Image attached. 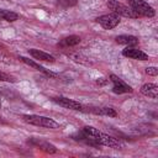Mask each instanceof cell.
I'll return each instance as SVG.
<instances>
[{
    "mask_svg": "<svg viewBox=\"0 0 158 158\" xmlns=\"http://www.w3.org/2000/svg\"><path fill=\"white\" fill-rule=\"evenodd\" d=\"M19 19V15L11 10H4V9H0V20H4V21H7V22H14Z\"/></svg>",
    "mask_w": 158,
    "mask_h": 158,
    "instance_id": "16",
    "label": "cell"
},
{
    "mask_svg": "<svg viewBox=\"0 0 158 158\" xmlns=\"http://www.w3.org/2000/svg\"><path fill=\"white\" fill-rule=\"evenodd\" d=\"M72 58H73V60H74V62L80 63V64H85V65H91V64H93V62H91L88 57H84L83 54H79V53L73 54V56H72Z\"/></svg>",
    "mask_w": 158,
    "mask_h": 158,
    "instance_id": "17",
    "label": "cell"
},
{
    "mask_svg": "<svg viewBox=\"0 0 158 158\" xmlns=\"http://www.w3.org/2000/svg\"><path fill=\"white\" fill-rule=\"evenodd\" d=\"M77 4H78V0H59V1H58V5H60V6L64 7V9L75 6Z\"/></svg>",
    "mask_w": 158,
    "mask_h": 158,
    "instance_id": "18",
    "label": "cell"
},
{
    "mask_svg": "<svg viewBox=\"0 0 158 158\" xmlns=\"http://www.w3.org/2000/svg\"><path fill=\"white\" fill-rule=\"evenodd\" d=\"M81 132L89 137L93 142H95L96 146H106L109 148H122V143L120 141H117L115 137L109 136L101 131H99L98 128L93 127V126H85L83 127Z\"/></svg>",
    "mask_w": 158,
    "mask_h": 158,
    "instance_id": "1",
    "label": "cell"
},
{
    "mask_svg": "<svg viewBox=\"0 0 158 158\" xmlns=\"http://www.w3.org/2000/svg\"><path fill=\"white\" fill-rule=\"evenodd\" d=\"M141 93L144 95V96H148V98H152V99H157V95H158V86L154 84V83H146L141 86Z\"/></svg>",
    "mask_w": 158,
    "mask_h": 158,
    "instance_id": "13",
    "label": "cell"
},
{
    "mask_svg": "<svg viewBox=\"0 0 158 158\" xmlns=\"http://www.w3.org/2000/svg\"><path fill=\"white\" fill-rule=\"evenodd\" d=\"M56 104H58L59 106H63L65 109H69V110H83V105L79 102V101H75L73 99H69V98H65V96H56L52 99Z\"/></svg>",
    "mask_w": 158,
    "mask_h": 158,
    "instance_id": "8",
    "label": "cell"
},
{
    "mask_svg": "<svg viewBox=\"0 0 158 158\" xmlns=\"http://www.w3.org/2000/svg\"><path fill=\"white\" fill-rule=\"evenodd\" d=\"M22 120L30 125L38 126V127H46V128H58L59 123L54 121L53 118L41 116V115H22Z\"/></svg>",
    "mask_w": 158,
    "mask_h": 158,
    "instance_id": "2",
    "label": "cell"
},
{
    "mask_svg": "<svg viewBox=\"0 0 158 158\" xmlns=\"http://www.w3.org/2000/svg\"><path fill=\"white\" fill-rule=\"evenodd\" d=\"M78 43H80V37L75 36V35H70V36H67V37L62 38L59 41L58 46H60V47H73V46H77Z\"/></svg>",
    "mask_w": 158,
    "mask_h": 158,
    "instance_id": "15",
    "label": "cell"
},
{
    "mask_svg": "<svg viewBox=\"0 0 158 158\" xmlns=\"http://www.w3.org/2000/svg\"><path fill=\"white\" fill-rule=\"evenodd\" d=\"M107 7L112 12L117 14L118 16H123V17H128V19H137V17H139L130 6L122 4V2H120L117 0H110L107 2Z\"/></svg>",
    "mask_w": 158,
    "mask_h": 158,
    "instance_id": "3",
    "label": "cell"
},
{
    "mask_svg": "<svg viewBox=\"0 0 158 158\" xmlns=\"http://www.w3.org/2000/svg\"><path fill=\"white\" fill-rule=\"evenodd\" d=\"M106 81H107V80H106V79H104V78H100V79H98V80H96V83H98V84H100V85H105V84H106Z\"/></svg>",
    "mask_w": 158,
    "mask_h": 158,
    "instance_id": "22",
    "label": "cell"
},
{
    "mask_svg": "<svg viewBox=\"0 0 158 158\" xmlns=\"http://www.w3.org/2000/svg\"><path fill=\"white\" fill-rule=\"evenodd\" d=\"M0 62H1V63H5V64H11V63H12L11 59H10L6 54H4V53H1V52H0Z\"/></svg>",
    "mask_w": 158,
    "mask_h": 158,
    "instance_id": "21",
    "label": "cell"
},
{
    "mask_svg": "<svg viewBox=\"0 0 158 158\" xmlns=\"http://www.w3.org/2000/svg\"><path fill=\"white\" fill-rule=\"evenodd\" d=\"M19 59L21 60V62H23L25 64H27V65H30L31 68H35L36 70H38V72H41V73H43L44 75H47V77H57V74H54L53 72H51V70H48V69H46L44 67H42L41 64H38V63H36L35 60H32V59H30V58H27V57H23V56H20L19 57Z\"/></svg>",
    "mask_w": 158,
    "mask_h": 158,
    "instance_id": "10",
    "label": "cell"
},
{
    "mask_svg": "<svg viewBox=\"0 0 158 158\" xmlns=\"http://www.w3.org/2000/svg\"><path fill=\"white\" fill-rule=\"evenodd\" d=\"M0 81H11V83H14L15 81V78L12 75H10V74L0 70Z\"/></svg>",
    "mask_w": 158,
    "mask_h": 158,
    "instance_id": "19",
    "label": "cell"
},
{
    "mask_svg": "<svg viewBox=\"0 0 158 158\" xmlns=\"http://www.w3.org/2000/svg\"><path fill=\"white\" fill-rule=\"evenodd\" d=\"M28 53L30 56H32L35 59H38V60H43V62H49V63H54V57L51 56L49 53H46L43 51H40V49H36V48H30L28 49Z\"/></svg>",
    "mask_w": 158,
    "mask_h": 158,
    "instance_id": "12",
    "label": "cell"
},
{
    "mask_svg": "<svg viewBox=\"0 0 158 158\" xmlns=\"http://www.w3.org/2000/svg\"><path fill=\"white\" fill-rule=\"evenodd\" d=\"M28 143L32 144L33 147H36V148H38V149L46 152V153H49V154H53V153L57 152V148H56L54 144H52V143H49L48 141L42 139V138H33V137H32V138L28 139Z\"/></svg>",
    "mask_w": 158,
    "mask_h": 158,
    "instance_id": "6",
    "label": "cell"
},
{
    "mask_svg": "<svg viewBox=\"0 0 158 158\" xmlns=\"http://www.w3.org/2000/svg\"><path fill=\"white\" fill-rule=\"evenodd\" d=\"M0 109H1V96H0Z\"/></svg>",
    "mask_w": 158,
    "mask_h": 158,
    "instance_id": "23",
    "label": "cell"
},
{
    "mask_svg": "<svg viewBox=\"0 0 158 158\" xmlns=\"http://www.w3.org/2000/svg\"><path fill=\"white\" fill-rule=\"evenodd\" d=\"M122 56L131 58V59H137V60H148V54L144 53L143 51L135 48V47H127L122 51Z\"/></svg>",
    "mask_w": 158,
    "mask_h": 158,
    "instance_id": "9",
    "label": "cell"
},
{
    "mask_svg": "<svg viewBox=\"0 0 158 158\" xmlns=\"http://www.w3.org/2000/svg\"><path fill=\"white\" fill-rule=\"evenodd\" d=\"M130 7L138 15L144 17H153L156 15L154 9L144 0H128Z\"/></svg>",
    "mask_w": 158,
    "mask_h": 158,
    "instance_id": "4",
    "label": "cell"
},
{
    "mask_svg": "<svg viewBox=\"0 0 158 158\" xmlns=\"http://www.w3.org/2000/svg\"><path fill=\"white\" fill-rule=\"evenodd\" d=\"M96 22L100 23L105 30H112L120 23V16L117 14H115V12L106 14V15L99 16L96 19Z\"/></svg>",
    "mask_w": 158,
    "mask_h": 158,
    "instance_id": "5",
    "label": "cell"
},
{
    "mask_svg": "<svg viewBox=\"0 0 158 158\" xmlns=\"http://www.w3.org/2000/svg\"><path fill=\"white\" fill-rule=\"evenodd\" d=\"M110 80L112 81V91L115 94H125V93H131L132 91V88L128 84H126L122 79H120L117 75L111 74Z\"/></svg>",
    "mask_w": 158,
    "mask_h": 158,
    "instance_id": "7",
    "label": "cell"
},
{
    "mask_svg": "<svg viewBox=\"0 0 158 158\" xmlns=\"http://www.w3.org/2000/svg\"><path fill=\"white\" fill-rule=\"evenodd\" d=\"M88 111L95 115H101V116H109V117L117 116L116 110L109 106H91V107H88Z\"/></svg>",
    "mask_w": 158,
    "mask_h": 158,
    "instance_id": "11",
    "label": "cell"
},
{
    "mask_svg": "<svg viewBox=\"0 0 158 158\" xmlns=\"http://www.w3.org/2000/svg\"><path fill=\"white\" fill-rule=\"evenodd\" d=\"M115 41L118 44H125V46H128V47H132V46L138 44V38L135 37V36H131V35H121V36H117L115 38Z\"/></svg>",
    "mask_w": 158,
    "mask_h": 158,
    "instance_id": "14",
    "label": "cell"
},
{
    "mask_svg": "<svg viewBox=\"0 0 158 158\" xmlns=\"http://www.w3.org/2000/svg\"><path fill=\"white\" fill-rule=\"evenodd\" d=\"M146 73L148 75H152V77H156L158 74V68L157 67H147L146 68Z\"/></svg>",
    "mask_w": 158,
    "mask_h": 158,
    "instance_id": "20",
    "label": "cell"
}]
</instances>
